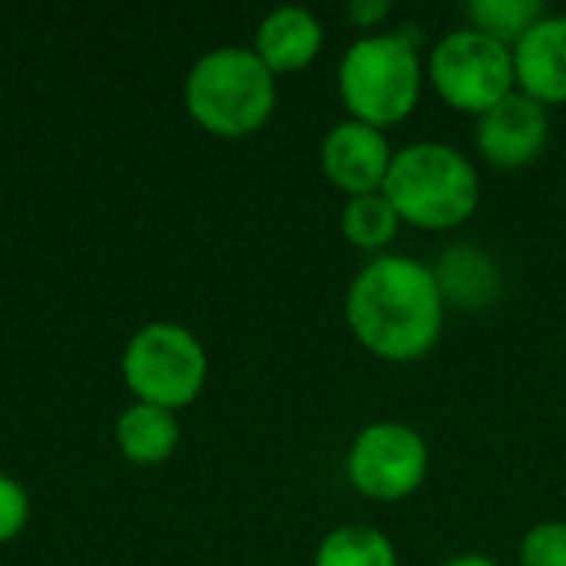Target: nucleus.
<instances>
[{
  "label": "nucleus",
  "mask_w": 566,
  "mask_h": 566,
  "mask_svg": "<svg viewBox=\"0 0 566 566\" xmlns=\"http://www.w3.org/2000/svg\"><path fill=\"white\" fill-rule=\"evenodd\" d=\"M448 322V305L431 262L385 252L368 259L345 292V325L355 342L388 361L411 365L428 358Z\"/></svg>",
  "instance_id": "1"
},
{
  "label": "nucleus",
  "mask_w": 566,
  "mask_h": 566,
  "mask_svg": "<svg viewBox=\"0 0 566 566\" xmlns=\"http://www.w3.org/2000/svg\"><path fill=\"white\" fill-rule=\"evenodd\" d=\"M405 226L421 232H454L468 226L484 199L478 163L438 139H418L395 149L385 189Z\"/></svg>",
  "instance_id": "2"
},
{
  "label": "nucleus",
  "mask_w": 566,
  "mask_h": 566,
  "mask_svg": "<svg viewBox=\"0 0 566 566\" xmlns=\"http://www.w3.org/2000/svg\"><path fill=\"white\" fill-rule=\"evenodd\" d=\"M424 83V56L405 30L361 33L338 60V96L348 119L381 133L415 116Z\"/></svg>",
  "instance_id": "3"
},
{
  "label": "nucleus",
  "mask_w": 566,
  "mask_h": 566,
  "mask_svg": "<svg viewBox=\"0 0 566 566\" xmlns=\"http://www.w3.org/2000/svg\"><path fill=\"white\" fill-rule=\"evenodd\" d=\"M275 73L245 46H219L206 53L186 80V106L192 119L226 139L252 136L275 113Z\"/></svg>",
  "instance_id": "4"
},
{
  "label": "nucleus",
  "mask_w": 566,
  "mask_h": 566,
  "mask_svg": "<svg viewBox=\"0 0 566 566\" xmlns=\"http://www.w3.org/2000/svg\"><path fill=\"white\" fill-rule=\"evenodd\" d=\"M428 83L438 99L464 116H484L517 90L514 50L474 27L444 33L424 56Z\"/></svg>",
  "instance_id": "5"
},
{
  "label": "nucleus",
  "mask_w": 566,
  "mask_h": 566,
  "mask_svg": "<svg viewBox=\"0 0 566 566\" xmlns=\"http://www.w3.org/2000/svg\"><path fill=\"white\" fill-rule=\"evenodd\" d=\"M431 474L428 438L408 421L365 424L345 454V478L355 494L378 504H401L415 497Z\"/></svg>",
  "instance_id": "6"
},
{
  "label": "nucleus",
  "mask_w": 566,
  "mask_h": 566,
  "mask_svg": "<svg viewBox=\"0 0 566 566\" xmlns=\"http://www.w3.org/2000/svg\"><path fill=\"white\" fill-rule=\"evenodd\" d=\"M206 348L179 325L143 328L123 355L126 385L143 398V405L166 411L192 405L206 385Z\"/></svg>",
  "instance_id": "7"
},
{
  "label": "nucleus",
  "mask_w": 566,
  "mask_h": 566,
  "mask_svg": "<svg viewBox=\"0 0 566 566\" xmlns=\"http://www.w3.org/2000/svg\"><path fill=\"white\" fill-rule=\"evenodd\" d=\"M551 143V109L537 99L514 90L484 116L474 119V146L478 156L491 169H527L534 166Z\"/></svg>",
  "instance_id": "8"
},
{
  "label": "nucleus",
  "mask_w": 566,
  "mask_h": 566,
  "mask_svg": "<svg viewBox=\"0 0 566 566\" xmlns=\"http://www.w3.org/2000/svg\"><path fill=\"white\" fill-rule=\"evenodd\" d=\"M391 159H395V146L388 143V133L368 123L348 119V116L325 133L322 153H318L325 179L345 199L381 192Z\"/></svg>",
  "instance_id": "9"
},
{
  "label": "nucleus",
  "mask_w": 566,
  "mask_h": 566,
  "mask_svg": "<svg viewBox=\"0 0 566 566\" xmlns=\"http://www.w3.org/2000/svg\"><path fill=\"white\" fill-rule=\"evenodd\" d=\"M517 90L541 106H566V13L547 10L514 43Z\"/></svg>",
  "instance_id": "10"
},
{
  "label": "nucleus",
  "mask_w": 566,
  "mask_h": 566,
  "mask_svg": "<svg viewBox=\"0 0 566 566\" xmlns=\"http://www.w3.org/2000/svg\"><path fill=\"white\" fill-rule=\"evenodd\" d=\"M431 269H434V279L448 308L484 312L504 292V269L497 255L474 242H454L441 249Z\"/></svg>",
  "instance_id": "11"
},
{
  "label": "nucleus",
  "mask_w": 566,
  "mask_h": 566,
  "mask_svg": "<svg viewBox=\"0 0 566 566\" xmlns=\"http://www.w3.org/2000/svg\"><path fill=\"white\" fill-rule=\"evenodd\" d=\"M322 46H325V27L312 10L275 7L259 23L252 50L279 76V73H298L312 66L322 56Z\"/></svg>",
  "instance_id": "12"
},
{
  "label": "nucleus",
  "mask_w": 566,
  "mask_h": 566,
  "mask_svg": "<svg viewBox=\"0 0 566 566\" xmlns=\"http://www.w3.org/2000/svg\"><path fill=\"white\" fill-rule=\"evenodd\" d=\"M401 229H405V222L385 192L355 196V199H345V206H342V239L352 249L368 252L371 259L385 255L395 245Z\"/></svg>",
  "instance_id": "13"
},
{
  "label": "nucleus",
  "mask_w": 566,
  "mask_h": 566,
  "mask_svg": "<svg viewBox=\"0 0 566 566\" xmlns=\"http://www.w3.org/2000/svg\"><path fill=\"white\" fill-rule=\"evenodd\" d=\"M119 451L136 464H159L166 461L179 444V424L166 408L156 405H136L123 411L116 424Z\"/></svg>",
  "instance_id": "14"
},
{
  "label": "nucleus",
  "mask_w": 566,
  "mask_h": 566,
  "mask_svg": "<svg viewBox=\"0 0 566 566\" xmlns=\"http://www.w3.org/2000/svg\"><path fill=\"white\" fill-rule=\"evenodd\" d=\"M312 566H398V547L375 524H342L322 537Z\"/></svg>",
  "instance_id": "15"
},
{
  "label": "nucleus",
  "mask_w": 566,
  "mask_h": 566,
  "mask_svg": "<svg viewBox=\"0 0 566 566\" xmlns=\"http://www.w3.org/2000/svg\"><path fill=\"white\" fill-rule=\"evenodd\" d=\"M544 13H547L544 0H471L464 7L468 27L507 43L511 50Z\"/></svg>",
  "instance_id": "16"
},
{
  "label": "nucleus",
  "mask_w": 566,
  "mask_h": 566,
  "mask_svg": "<svg viewBox=\"0 0 566 566\" xmlns=\"http://www.w3.org/2000/svg\"><path fill=\"white\" fill-rule=\"evenodd\" d=\"M521 566H566V521L534 524L517 547Z\"/></svg>",
  "instance_id": "17"
},
{
  "label": "nucleus",
  "mask_w": 566,
  "mask_h": 566,
  "mask_svg": "<svg viewBox=\"0 0 566 566\" xmlns=\"http://www.w3.org/2000/svg\"><path fill=\"white\" fill-rule=\"evenodd\" d=\"M27 514H30V504H27L23 488L0 474V544L23 531Z\"/></svg>",
  "instance_id": "18"
},
{
  "label": "nucleus",
  "mask_w": 566,
  "mask_h": 566,
  "mask_svg": "<svg viewBox=\"0 0 566 566\" xmlns=\"http://www.w3.org/2000/svg\"><path fill=\"white\" fill-rule=\"evenodd\" d=\"M348 20L355 23V27H361L365 33H375V30H381V23L388 20V13H391V3L388 0H355V3H348Z\"/></svg>",
  "instance_id": "19"
},
{
  "label": "nucleus",
  "mask_w": 566,
  "mask_h": 566,
  "mask_svg": "<svg viewBox=\"0 0 566 566\" xmlns=\"http://www.w3.org/2000/svg\"><path fill=\"white\" fill-rule=\"evenodd\" d=\"M441 566H501L494 557H488V554H478V551H468V554H458V557H451V560H444Z\"/></svg>",
  "instance_id": "20"
}]
</instances>
